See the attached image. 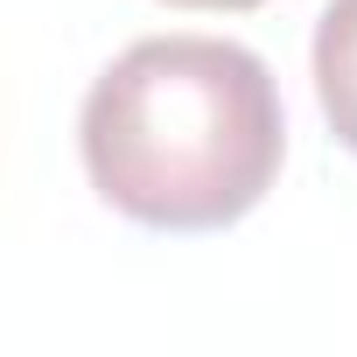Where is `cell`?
I'll return each instance as SVG.
<instances>
[{
  "label": "cell",
  "mask_w": 357,
  "mask_h": 357,
  "mask_svg": "<svg viewBox=\"0 0 357 357\" xmlns=\"http://www.w3.org/2000/svg\"><path fill=\"white\" fill-rule=\"evenodd\" d=\"M168 8H190V15H252L266 0H168Z\"/></svg>",
  "instance_id": "3957f363"
},
{
  "label": "cell",
  "mask_w": 357,
  "mask_h": 357,
  "mask_svg": "<svg viewBox=\"0 0 357 357\" xmlns=\"http://www.w3.org/2000/svg\"><path fill=\"white\" fill-rule=\"evenodd\" d=\"M91 190L147 231H225L252 218L287 154L266 56L225 36H147L98 70L77 119Z\"/></svg>",
  "instance_id": "6da1fadb"
},
{
  "label": "cell",
  "mask_w": 357,
  "mask_h": 357,
  "mask_svg": "<svg viewBox=\"0 0 357 357\" xmlns=\"http://www.w3.org/2000/svg\"><path fill=\"white\" fill-rule=\"evenodd\" d=\"M315 98L329 133L357 154V0H329L315 22Z\"/></svg>",
  "instance_id": "7a4b0ae2"
}]
</instances>
